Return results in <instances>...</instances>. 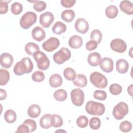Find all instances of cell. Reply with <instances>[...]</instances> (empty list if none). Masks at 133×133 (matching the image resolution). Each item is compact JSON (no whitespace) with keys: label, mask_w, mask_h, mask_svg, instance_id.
Masks as SVG:
<instances>
[{"label":"cell","mask_w":133,"mask_h":133,"mask_svg":"<svg viewBox=\"0 0 133 133\" xmlns=\"http://www.w3.org/2000/svg\"><path fill=\"white\" fill-rule=\"evenodd\" d=\"M132 129V124L131 122L128 121H123L119 125V129L124 132H129Z\"/></svg>","instance_id":"cell-40"},{"label":"cell","mask_w":133,"mask_h":133,"mask_svg":"<svg viewBox=\"0 0 133 133\" xmlns=\"http://www.w3.org/2000/svg\"><path fill=\"white\" fill-rule=\"evenodd\" d=\"M54 97L57 101H63L67 98L66 91L62 89L57 90L54 94Z\"/></svg>","instance_id":"cell-32"},{"label":"cell","mask_w":133,"mask_h":133,"mask_svg":"<svg viewBox=\"0 0 133 133\" xmlns=\"http://www.w3.org/2000/svg\"><path fill=\"white\" fill-rule=\"evenodd\" d=\"M37 20V15L32 11H28L22 15L20 20V26L25 30L32 26Z\"/></svg>","instance_id":"cell-3"},{"label":"cell","mask_w":133,"mask_h":133,"mask_svg":"<svg viewBox=\"0 0 133 133\" xmlns=\"http://www.w3.org/2000/svg\"><path fill=\"white\" fill-rule=\"evenodd\" d=\"M0 93H1V96H0L1 100H3L5 99L7 97V92L6 90L1 88L0 89Z\"/></svg>","instance_id":"cell-47"},{"label":"cell","mask_w":133,"mask_h":133,"mask_svg":"<svg viewBox=\"0 0 133 133\" xmlns=\"http://www.w3.org/2000/svg\"><path fill=\"white\" fill-rule=\"evenodd\" d=\"M64 77L68 81H74L76 76L75 71L71 68H66L63 71Z\"/></svg>","instance_id":"cell-31"},{"label":"cell","mask_w":133,"mask_h":133,"mask_svg":"<svg viewBox=\"0 0 133 133\" xmlns=\"http://www.w3.org/2000/svg\"><path fill=\"white\" fill-rule=\"evenodd\" d=\"M62 78L59 74H54L51 75L49 79V85L53 88L60 87L62 85Z\"/></svg>","instance_id":"cell-20"},{"label":"cell","mask_w":133,"mask_h":133,"mask_svg":"<svg viewBox=\"0 0 133 133\" xmlns=\"http://www.w3.org/2000/svg\"><path fill=\"white\" fill-rule=\"evenodd\" d=\"M33 8L35 11L37 12L42 11L44 10L46 8V4L44 1H33Z\"/></svg>","instance_id":"cell-36"},{"label":"cell","mask_w":133,"mask_h":133,"mask_svg":"<svg viewBox=\"0 0 133 133\" xmlns=\"http://www.w3.org/2000/svg\"><path fill=\"white\" fill-rule=\"evenodd\" d=\"M10 9L13 14L18 15L22 12L23 10V6L19 2H15L11 5Z\"/></svg>","instance_id":"cell-35"},{"label":"cell","mask_w":133,"mask_h":133,"mask_svg":"<svg viewBox=\"0 0 133 133\" xmlns=\"http://www.w3.org/2000/svg\"><path fill=\"white\" fill-rule=\"evenodd\" d=\"M59 45V40L56 37H51L43 43L42 47L48 52H52L58 48Z\"/></svg>","instance_id":"cell-9"},{"label":"cell","mask_w":133,"mask_h":133,"mask_svg":"<svg viewBox=\"0 0 133 133\" xmlns=\"http://www.w3.org/2000/svg\"><path fill=\"white\" fill-rule=\"evenodd\" d=\"M97 46H98L97 43L94 40L89 41L86 44V48L88 51H91L96 49Z\"/></svg>","instance_id":"cell-44"},{"label":"cell","mask_w":133,"mask_h":133,"mask_svg":"<svg viewBox=\"0 0 133 133\" xmlns=\"http://www.w3.org/2000/svg\"><path fill=\"white\" fill-rule=\"evenodd\" d=\"M37 63V68L41 70H47L50 65V61L45 53L41 51H36L33 55Z\"/></svg>","instance_id":"cell-4"},{"label":"cell","mask_w":133,"mask_h":133,"mask_svg":"<svg viewBox=\"0 0 133 133\" xmlns=\"http://www.w3.org/2000/svg\"><path fill=\"white\" fill-rule=\"evenodd\" d=\"M14 62L12 56L7 52L1 54L0 56V64L3 68L8 69L10 68Z\"/></svg>","instance_id":"cell-13"},{"label":"cell","mask_w":133,"mask_h":133,"mask_svg":"<svg viewBox=\"0 0 133 133\" xmlns=\"http://www.w3.org/2000/svg\"><path fill=\"white\" fill-rule=\"evenodd\" d=\"M88 123V118L85 115L79 116L76 119V125L78 127L83 128L87 127Z\"/></svg>","instance_id":"cell-38"},{"label":"cell","mask_w":133,"mask_h":133,"mask_svg":"<svg viewBox=\"0 0 133 133\" xmlns=\"http://www.w3.org/2000/svg\"><path fill=\"white\" fill-rule=\"evenodd\" d=\"M75 30L81 34L86 33L89 29V24L87 21L84 18H78L75 22Z\"/></svg>","instance_id":"cell-12"},{"label":"cell","mask_w":133,"mask_h":133,"mask_svg":"<svg viewBox=\"0 0 133 133\" xmlns=\"http://www.w3.org/2000/svg\"><path fill=\"white\" fill-rule=\"evenodd\" d=\"M61 17L63 21L66 22H70L73 21L75 17V12L71 9L64 10L62 12Z\"/></svg>","instance_id":"cell-25"},{"label":"cell","mask_w":133,"mask_h":133,"mask_svg":"<svg viewBox=\"0 0 133 133\" xmlns=\"http://www.w3.org/2000/svg\"><path fill=\"white\" fill-rule=\"evenodd\" d=\"M105 15L110 19L115 18L118 12V9L115 5H110L105 9Z\"/></svg>","instance_id":"cell-26"},{"label":"cell","mask_w":133,"mask_h":133,"mask_svg":"<svg viewBox=\"0 0 133 133\" xmlns=\"http://www.w3.org/2000/svg\"><path fill=\"white\" fill-rule=\"evenodd\" d=\"M54 20L53 14L49 11H46L39 16V23L45 28H49Z\"/></svg>","instance_id":"cell-11"},{"label":"cell","mask_w":133,"mask_h":133,"mask_svg":"<svg viewBox=\"0 0 133 133\" xmlns=\"http://www.w3.org/2000/svg\"><path fill=\"white\" fill-rule=\"evenodd\" d=\"M45 76L44 73L41 71H36L32 75V79L35 82H41L45 79Z\"/></svg>","instance_id":"cell-37"},{"label":"cell","mask_w":133,"mask_h":133,"mask_svg":"<svg viewBox=\"0 0 133 133\" xmlns=\"http://www.w3.org/2000/svg\"><path fill=\"white\" fill-rule=\"evenodd\" d=\"M30 132L29 128L28 126L23 123L22 124L20 125V126H18L17 130L16 131V132H23V133H29Z\"/></svg>","instance_id":"cell-46"},{"label":"cell","mask_w":133,"mask_h":133,"mask_svg":"<svg viewBox=\"0 0 133 133\" xmlns=\"http://www.w3.org/2000/svg\"><path fill=\"white\" fill-rule=\"evenodd\" d=\"M41 110L40 107L35 104L31 105L28 109V114L32 118H37L41 114Z\"/></svg>","instance_id":"cell-23"},{"label":"cell","mask_w":133,"mask_h":133,"mask_svg":"<svg viewBox=\"0 0 133 133\" xmlns=\"http://www.w3.org/2000/svg\"><path fill=\"white\" fill-rule=\"evenodd\" d=\"M89 125L91 129L97 130L101 126V121L98 117H93L89 120Z\"/></svg>","instance_id":"cell-34"},{"label":"cell","mask_w":133,"mask_h":133,"mask_svg":"<svg viewBox=\"0 0 133 133\" xmlns=\"http://www.w3.org/2000/svg\"><path fill=\"white\" fill-rule=\"evenodd\" d=\"M128 68V62L125 59H119L116 61V69L118 73L124 74L127 72Z\"/></svg>","instance_id":"cell-19"},{"label":"cell","mask_w":133,"mask_h":133,"mask_svg":"<svg viewBox=\"0 0 133 133\" xmlns=\"http://www.w3.org/2000/svg\"><path fill=\"white\" fill-rule=\"evenodd\" d=\"M102 37V34L101 32L97 29L94 30L90 33V38L91 40H94L96 41L97 44H100Z\"/></svg>","instance_id":"cell-33"},{"label":"cell","mask_w":133,"mask_h":133,"mask_svg":"<svg viewBox=\"0 0 133 133\" xmlns=\"http://www.w3.org/2000/svg\"><path fill=\"white\" fill-rule=\"evenodd\" d=\"M10 1H2L0 2V14H6L8 11V3Z\"/></svg>","instance_id":"cell-43"},{"label":"cell","mask_w":133,"mask_h":133,"mask_svg":"<svg viewBox=\"0 0 133 133\" xmlns=\"http://www.w3.org/2000/svg\"><path fill=\"white\" fill-rule=\"evenodd\" d=\"M10 78L9 72L3 69H0V85H5L7 84Z\"/></svg>","instance_id":"cell-30"},{"label":"cell","mask_w":133,"mask_h":133,"mask_svg":"<svg viewBox=\"0 0 133 133\" xmlns=\"http://www.w3.org/2000/svg\"><path fill=\"white\" fill-rule=\"evenodd\" d=\"M33 67L32 60L29 57H24L16 63L14 68V72L16 75H22L31 72Z\"/></svg>","instance_id":"cell-1"},{"label":"cell","mask_w":133,"mask_h":133,"mask_svg":"<svg viewBox=\"0 0 133 133\" xmlns=\"http://www.w3.org/2000/svg\"><path fill=\"white\" fill-rule=\"evenodd\" d=\"M68 43L70 47L73 49H77L82 46L83 39L81 36L74 35L69 38Z\"/></svg>","instance_id":"cell-18"},{"label":"cell","mask_w":133,"mask_h":133,"mask_svg":"<svg viewBox=\"0 0 133 133\" xmlns=\"http://www.w3.org/2000/svg\"><path fill=\"white\" fill-rule=\"evenodd\" d=\"M85 110L90 115L101 116L105 112V107L102 103L89 101L86 104Z\"/></svg>","instance_id":"cell-2"},{"label":"cell","mask_w":133,"mask_h":133,"mask_svg":"<svg viewBox=\"0 0 133 133\" xmlns=\"http://www.w3.org/2000/svg\"><path fill=\"white\" fill-rule=\"evenodd\" d=\"M99 66L103 71L106 73H110L113 70V61L110 58L104 57L101 59Z\"/></svg>","instance_id":"cell-14"},{"label":"cell","mask_w":133,"mask_h":133,"mask_svg":"<svg viewBox=\"0 0 133 133\" xmlns=\"http://www.w3.org/2000/svg\"><path fill=\"white\" fill-rule=\"evenodd\" d=\"M51 114H46L44 115L39 120L40 126L44 129H48L51 127Z\"/></svg>","instance_id":"cell-24"},{"label":"cell","mask_w":133,"mask_h":133,"mask_svg":"<svg viewBox=\"0 0 133 133\" xmlns=\"http://www.w3.org/2000/svg\"><path fill=\"white\" fill-rule=\"evenodd\" d=\"M119 8L122 11L128 15L133 14V5L130 1H122L119 4Z\"/></svg>","instance_id":"cell-17"},{"label":"cell","mask_w":133,"mask_h":133,"mask_svg":"<svg viewBox=\"0 0 133 133\" xmlns=\"http://www.w3.org/2000/svg\"><path fill=\"white\" fill-rule=\"evenodd\" d=\"M73 84L78 87L83 88L86 86L88 82L86 76L82 74H78L76 75V78L73 81Z\"/></svg>","instance_id":"cell-21"},{"label":"cell","mask_w":133,"mask_h":133,"mask_svg":"<svg viewBox=\"0 0 133 133\" xmlns=\"http://www.w3.org/2000/svg\"><path fill=\"white\" fill-rule=\"evenodd\" d=\"M75 0H61V4L62 6L65 8L72 7L75 3Z\"/></svg>","instance_id":"cell-45"},{"label":"cell","mask_w":133,"mask_h":133,"mask_svg":"<svg viewBox=\"0 0 133 133\" xmlns=\"http://www.w3.org/2000/svg\"><path fill=\"white\" fill-rule=\"evenodd\" d=\"M23 123H24V124L28 126L30 130V132H33L35 131L36 129V123L35 121L33 119H26L23 122Z\"/></svg>","instance_id":"cell-42"},{"label":"cell","mask_w":133,"mask_h":133,"mask_svg":"<svg viewBox=\"0 0 133 133\" xmlns=\"http://www.w3.org/2000/svg\"><path fill=\"white\" fill-rule=\"evenodd\" d=\"M110 47L113 51L118 53H123L127 49V44L122 39L115 38L111 42Z\"/></svg>","instance_id":"cell-10"},{"label":"cell","mask_w":133,"mask_h":133,"mask_svg":"<svg viewBox=\"0 0 133 133\" xmlns=\"http://www.w3.org/2000/svg\"><path fill=\"white\" fill-rule=\"evenodd\" d=\"M90 81L96 87L99 88H104L108 84L107 77L98 72H94L90 74Z\"/></svg>","instance_id":"cell-5"},{"label":"cell","mask_w":133,"mask_h":133,"mask_svg":"<svg viewBox=\"0 0 133 133\" xmlns=\"http://www.w3.org/2000/svg\"><path fill=\"white\" fill-rule=\"evenodd\" d=\"M24 49L28 55H33L36 51L39 50V47L36 44L32 42H29L25 45Z\"/></svg>","instance_id":"cell-27"},{"label":"cell","mask_w":133,"mask_h":133,"mask_svg":"<svg viewBox=\"0 0 133 133\" xmlns=\"http://www.w3.org/2000/svg\"><path fill=\"white\" fill-rule=\"evenodd\" d=\"M107 95L105 91L101 90H96L94 92V97L99 100L103 101L107 98Z\"/></svg>","instance_id":"cell-41"},{"label":"cell","mask_w":133,"mask_h":133,"mask_svg":"<svg viewBox=\"0 0 133 133\" xmlns=\"http://www.w3.org/2000/svg\"><path fill=\"white\" fill-rule=\"evenodd\" d=\"M63 119L59 115L54 114L51 115V126L55 128L60 127L63 125Z\"/></svg>","instance_id":"cell-29"},{"label":"cell","mask_w":133,"mask_h":133,"mask_svg":"<svg viewBox=\"0 0 133 133\" xmlns=\"http://www.w3.org/2000/svg\"><path fill=\"white\" fill-rule=\"evenodd\" d=\"M127 91L128 93L130 95V96H131V97L132 96V85H130L129 86H128V88H127Z\"/></svg>","instance_id":"cell-48"},{"label":"cell","mask_w":133,"mask_h":133,"mask_svg":"<svg viewBox=\"0 0 133 133\" xmlns=\"http://www.w3.org/2000/svg\"><path fill=\"white\" fill-rule=\"evenodd\" d=\"M4 119L7 123H14L17 119V114L16 112L11 109L7 110L4 114Z\"/></svg>","instance_id":"cell-28"},{"label":"cell","mask_w":133,"mask_h":133,"mask_svg":"<svg viewBox=\"0 0 133 133\" xmlns=\"http://www.w3.org/2000/svg\"><path fill=\"white\" fill-rule=\"evenodd\" d=\"M128 112V107L126 103L119 102L113 108V115L114 117L117 119H122Z\"/></svg>","instance_id":"cell-7"},{"label":"cell","mask_w":133,"mask_h":133,"mask_svg":"<svg viewBox=\"0 0 133 133\" xmlns=\"http://www.w3.org/2000/svg\"><path fill=\"white\" fill-rule=\"evenodd\" d=\"M71 98L73 104L77 107L82 105L84 101V93L79 88H75L71 91Z\"/></svg>","instance_id":"cell-8"},{"label":"cell","mask_w":133,"mask_h":133,"mask_svg":"<svg viewBox=\"0 0 133 133\" xmlns=\"http://www.w3.org/2000/svg\"><path fill=\"white\" fill-rule=\"evenodd\" d=\"M71 56V53L69 49L65 47H62L53 55V60L56 63L61 64L69 60Z\"/></svg>","instance_id":"cell-6"},{"label":"cell","mask_w":133,"mask_h":133,"mask_svg":"<svg viewBox=\"0 0 133 133\" xmlns=\"http://www.w3.org/2000/svg\"><path fill=\"white\" fill-rule=\"evenodd\" d=\"M31 34L33 38L37 42H41L44 40L46 36L44 30L38 26L35 27L32 30Z\"/></svg>","instance_id":"cell-15"},{"label":"cell","mask_w":133,"mask_h":133,"mask_svg":"<svg viewBox=\"0 0 133 133\" xmlns=\"http://www.w3.org/2000/svg\"><path fill=\"white\" fill-rule=\"evenodd\" d=\"M66 30V25L60 21H57L52 27V32L57 35H60L64 33Z\"/></svg>","instance_id":"cell-22"},{"label":"cell","mask_w":133,"mask_h":133,"mask_svg":"<svg viewBox=\"0 0 133 133\" xmlns=\"http://www.w3.org/2000/svg\"><path fill=\"white\" fill-rule=\"evenodd\" d=\"M109 91L113 95H118L122 92V87L117 84H112L109 87Z\"/></svg>","instance_id":"cell-39"},{"label":"cell","mask_w":133,"mask_h":133,"mask_svg":"<svg viewBox=\"0 0 133 133\" xmlns=\"http://www.w3.org/2000/svg\"><path fill=\"white\" fill-rule=\"evenodd\" d=\"M101 60V55L97 52H93L89 54L87 58L88 63L91 66H98L99 65Z\"/></svg>","instance_id":"cell-16"}]
</instances>
